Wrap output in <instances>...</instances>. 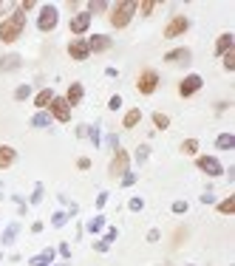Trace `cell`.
Segmentation results:
<instances>
[{
  "instance_id": "cell-1",
  "label": "cell",
  "mask_w": 235,
  "mask_h": 266,
  "mask_svg": "<svg viewBox=\"0 0 235 266\" xmlns=\"http://www.w3.org/2000/svg\"><path fill=\"white\" fill-rule=\"evenodd\" d=\"M23 29H26V12L15 9L6 20H0V40L3 43H15L17 37L23 34Z\"/></svg>"
},
{
  "instance_id": "cell-2",
  "label": "cell",
  "mask_w": 235,
  "mask_h": 266,
  "mask_svg": "<svg viewBox=\"0 0 235 266\" xmlns=\"http://www.w3.org/2000/svg\"><path fill=\"white\" fill-rule=\"evenodd\" d=\"M136 0H125V3H117L114 6V12H111V26L114 29H125L128 23H131V17L136 15Z\"/></svg>"
},
{
  "instance_id": "cell-3",
  "label": "cell",
  "mask_w": 235,
  "mask_h": 266,
  "mask_svg": "<svg viewBox=\"0 0 235 266\" xmlns=\"http://www.w3.org/2000/svg\"><path fill=\"white\" fill-rule=\"evenodd\" d=\"M57 23H60V15H57V6H43L40 9V17H37V29L40 32H51V29H57Z\"/></svg>"
},
{
  "instance_id": "cell-4",
  "label": "cell",
  "mask_w": 235,
  "mask_h": 266,
  "mask_svg": "<svg viewBox=\"0 0 235 266\" xmlns=\"http://www.w3.org/2000/svg\"><path fill=\"white\" fill-rule=\"evenodd\" d=\"M128 165H131V156L125 153L122 148L114 150V159H111V167H108V173L114 176V179H122L125 173H128Z\"/></svg>"
},
{
  "instance_id": "cell-5",
  "label": "cell",
  "mask_w": 235,
  "mask_h": 266,
  "mask_svg": "<svg viewBox=\"0 0 235 266\" xmlns=\"http://www.w3.org/2000/svg\"><path fill=\"white\" fill-rule=\"evenodd\" d=\"M49 114H51V119H57V122H68V119H71V105H68L63 97H54L51 105H49Z\"/></svg>"
},
{
  "instance_id": "cell-6",
  "label": "cell",
  "mask_w": 235,
  "mask_h": 266,
  "mask_svg": "<svg viewBox=\"0 0 235 266\" xmlns=\"http://www.w3.org/2000/svg\"><path fill=\"white\" fill-rule=\"evenodd\" d=\"M187 29H190V20H187L185 15H176V17L168 23V26H165V37H168V40H173V37L185 34Z\"/></svg>"
},
{
  "instance_id": "cell-7",
  "label": "cell",
  "mask_w": 235,
  "mask_h": 266,
  "mask_svg": "<svg viewBox=\"0 0 235 266\" xmlns=\"http://www.w3.org/2000/svg\"><path fill=\"white\" fill-rule=\"evenodd\" d=\"M156 85H159V74H156V71H142L139 80H136V88H139L142 94H153Z\"/></svg>"
},
{
  "instance_id": "cell-8",
  "label": "cell",
  "mask_w": 235,
  "mask_h": 266,
  "mask_svg": "<svg viewBox=\"0 0 235 266\" xmlns=\"http://www.w3.org/2000/svg\"><path fill=\"white\" fill-rule=\"evenodd\" d=\"M199 170L201 173H207V176H221L224 173V167H221V162L218 159H213V156H199Z\"/></svg>"
},
{
  "instance_id": "cell-9",
  "label": "cell",
  "mask_w": 235,
  "mask_h": 266,
  "mask_svg": "<svg viewBox=\"0 0 235 266\" xmlns=\"http://www.w3.org/2000/svg\"><path fill=\"white\" fill-rule=\"evenodd\" d=\"M201 77L199 74H190V77H185L182 80V85H179V94L182 97H190V94H196V91H201Z\"/></svg>"
},
{
  "instance_id": "cell-10",
  "label": "cell",
  "mask_w": 235,
  "mask_h": 266,
  "mask_svg": "<svg viewBox=\"0 0 235 266\" xmlns=\"http://www.w3.org/2000/svg\"><path fill=\"white\" fill-rule=\"evenodd\" d=\"M68 54H71L74 60H88V57H91L88 40H71V46H68Z\"/></svg>"
},
{
  "instance_id": "cell-11",
  "label": "cell",
  "mask_w": 235,
  "mask_h": 266,
  "mask_svg": "<svg viewBox=\"0 0 235 266\" xmlns=\"http://www.w3.org/2000/svg\"><path fill=\"white\" fill-rule=\"evenodd\" d=\"M91 20H94V17L88 15V12H80V15H74V17H71V32H74V34H83V32H88Z\"/></svg>"
},
{
  "instance_id": "cell-12",
  "label": "cell",
  "mask_w": 235,
  "mask_h": 266,
  "mask_svg": "<svg viewBox=\"0 0 235 266\" xmlns=\"http://www.w3.org/2000/svg\"><path fill=\"white\" fill-rule=\"evenodd\" d=\"M88 49L91 51H108L111 49V37H108V34H94V37L88 40Z\"/></svg>"
},
{
  "instance_id": "cell-13",
  "label": "cell",
  "mask_w": 235,
  "mask_h": 266,
  "mask_svg": "<svg viewBox=\"0 0 235 266\" xmlns=\"http://www.w3.org/2000/svg\"><path fill=\"white\" fill-rule=\"evenodd\" d=\"M190 60H193L190 49H176V51H168L165 54V63H190Z\"/></svg>"
},
{
  "instance_id": "cell-14",
  "label": "cell",
  "mask_w": 235,
  "mask_h": 266,
  "mask_svg": "<svg viewBox=\"0 0 235 266\" xmlns=\"http://www.w3.org/2000/svg\"><path fill=\"white\" fill-rule=\"evenodd\" d=\"M17 159L15 148H9V145H0V170H6V167H12Z\"/></svg>"
},
{
  "instance_id": "cell-15",
  "label": "cell",
  "mask_w": 235,
  "mask_h": 266,
  "mask_svg": "<svg viewBox=\"0 0 235 266\" xmlns=\"http://www.w3.org/2000/svg\"><path fill=\"white\" fill-rule=\"evenodd\" d=\"M20 63H23L20 54H6V57H0V74H3V71H17Z\"/></svg>"
},
{
  "instance_id": "cell-16",
  "label": "cell",
  "mask_w": 235,
  "mask_h": 266,
  "mask_svg": "<svg viewBox=\"0 0 235 266\" xmlns=\"http://www.w3.org/2000/svg\"><path fill=\"white\" fill-rule=\"evenodd\" d=\"M233 43H235V37L230 32H224L218 37V43H216V54H221V57H224L227 51H233Z\"/></svg>"
},
{
  "instance_id": "cell-17",
  "label": "cell",
  "mask_w": 235,
  "mask_h": 266,
  "mask_svg": "<svg viewBox=\"0 0 235 266\" xmlns=\"http://www.w3.org/2000/svg\"><path fill=\"white\" fill-rule=\"evenodd\" d=\"M83 85L80 83H74V85H68V97H66V102L68 105H71V108H74V105H80V102H83Z\"/></svg>"
},
{
  "instance_id": "cell-18",
  "label": "cell",
  "mask_w": 235,
  "mask_h": 266,
  "mask_svg": "<svg viewBox=\"0 0 235 266\" xmlns=\"http://www.w3.org/2000/svg\"><path fill=\"white\" fill-rule=\"evenodd\" d=\"M51 261H54V249H43L40 255H34L32 261H29V266H51Z\"/></svg>"
},
{
  "instance_id": "cell-19",
  "label": "cell",
  "mask_w": 235,
  "mask_h": 266,
  "mask_svg": "<svg viewBox=\"0 0 235 266\" xmlns=\"http://www.w3.org/2000/svg\"><path fill=\"white\" fill-rule=\"evenodd\" d=\"M139 122H142V111H139V108H134V111H128V114H125V119H122L125 131H131V128H136Z\"/></svg>"
},
{
  "instance_id": "cell-20",
  "label": "cell",
  "mask_w": 235,
  "mask_h": 266,
  "mask_svg": "<svg viewBox=\"0 0 235 266\" xmlns=\"http://www.w3.org/2000/svg\"><path fill=\"white\" fill-rule=\"evenodd\" d=\"M51 100H54V91H51V88H43V91L34 97V105H37V108H49Z\"/></svg>"
},
{
  "instance_id": "cell-21",
  "label": "cell",
  "mask_w": 235,
  "mask_h": 266,
  "mask_svg": "<svg viewBox=\"0 0 235 266\" xmlns=\"http://www.w3.org/2000/svg\"><path fill=\"white\" fill-rule=\"evenodd\" d=\"M17 233H20V221H12V224L3 230V244H15Z\"/></svg>"
},
{
  "instance_id": "cell-22",
  "label": "cell",
  "mask_w": 235,
  "mask_h": 266,
  "mask_svg": "<svg viewBox=\"0 0 235 266\" xmlns=\"http://www.w3.org/2000/svg\"><path fill=\"white\" fill-rule=\"evenodd\" d=\"M216 148L218 150H233L235 148V136L233 133H221L218 139H216Z\"/></svg>"
},
{
  "instance_id": "cell-23",
  "label": "cell",
  "mask_w": 235,
  "mask_h": 266,
  "mask_svg": "<svg viewBox=\"0 0 235 266\" xmlns=\"http://www.w3.org/2000/svg\"><path fill=\"white\" fill-rule=\"evenodd\" d=\"M32 125H34V128H49V125H51V114H46V111L34 114V116H32Z\"/></svg>"
},
{
  "instance_id": "cell-24",
  "label": "cell",
  "mask_w": 235,
  "mask_h": 266,
  "mask_svg": "<svg viewBox=\"0 0 235 266\" xmlns=\"http://www.w3.org/2000/svg\"><path fill=\"white\" fill-rule=\"evenodd\" d=\"M105 9H108V3H105V0H91V3H88V15H91V17L102 15Z\"/></svg>"
},
{
  "instance_id": "cell-25",
  "label": "cell",
  "mask_w": 235,
  "mask_h": 266,
  "mask_svg": "<svg viewBox=\"0 0 235 266\" xmlns=\"http://www.w3.org/2000/svg\"><path fill=\"white\" fill-rule=\"evenodd\" d=\"M218 213H224V216H230V213H235V196H230V199H224L218 204Z\"/></svg>"
},
{
  "instance_id": "cell-26",
  "label": "cell",
  "mask_w": 235,
  "mask_h": 266,
  "mask_svg": "<svg viewBox=\"0 0 235 266\" xmlns=\"http://www.w3.org/2000/svg\"><path fill=\"white\" fill-rule=\"evenodd\" d=\"M102 227H105V218H102V216H97V218H91V221H88V233H100Z\"/></svg>"
},
{
  "instance_id": "cell-27",
  "label": "cell",
  "mask_w": 235,
  "mask_h": 266,
  "mask_svg": "<svg viewBox=\"0 0 235 266\" xmlns=\"http://www.w3.org/2000/svg\"><path fill=\"white\" fill-rule=\"evenodd\" d=\"M153 125H156V128H159V131H168L170 119L165 116V114H153Z\"/></svg>"
},
{
  "instance_id": "cell-28",
  "label": "cell",
  "mask_w": 235,
  "mask_h": 266,
  "mask_svg": "<svg viewBox=\"0 0 235 266\" xmlns=\"http://www.w3.org/2000/svg\"><path fill=\"white\" fill-rule=\"evenodd\" d=\"M148 156H151V148H148V145H139V150H136V162H139V165H145V162H148Z\"/></svg>"
},
{
  "instance_id": "cell-29",
  "label": "cell",
  "mask_w": 235,
  "mask_h": 266,
  "mask_svg": "<svg viewBox=\"0 0 235 266\" xmlns=\"http://www.w3.org/2000/svg\"><path fill=\"white\" fill-rule=\"evenodd\" d=\"M136 9L142 12V17H148V15H153V9H156V3H153V0H145V3H139Z\"/></svg>"
},
{
  "instance_id": "cell-30",
  "label": "cell",
  "mask_w": 235,
  "mask_h": 266,
  "mask_svg": "<svg viewBox=\"0 0 235 266\" xmlns=\"http://www.w3.org/2000/svg\"><path fill=\"white\" fill-rule=\"evenodd\" d=\"M196 150H199V142H196V139H187L185 145H182V153H187V156L196 153Z\"/></svg>"
},
{
  "instance_id": "cell-31",
  "label": "cell",
  "mask_w": 235,
  "mask_h": 266,
  "mask_svg": "<svg viewBox=\"0 0 235 266\" xmlns=\"http://www.w3.org/2000/svg\"><path fill=\"white\" fill-rule=\"evenodd\" d=\"M224 68L227 71H235V51H227L224 54Z\"/></svg>"
},
{
  "instance_id": "cell-32",
  "label": "cell",
  "mask_w": 235,
  "mask_h": 266,
  "mask_svg": "<svg viewBox=\"0 0 235 266\" xmlns=\"http://www.w3.org/2000/svg\"><path fill=\"white\" fill-rule=\"evenodd\" d=\"M29 94H32V85H20V88L15 91V100H26Z\"/></svg>"
},
{
  "instance_id": "cell-33",
  "label": "cell",
  "mask_w": 235,
  "mask_h": 266,
  "mask_svg": "<svg viewBox=\"0 0 235 266\" xmlns=\"http://www.w3.org/2000/svg\"><path fill=\"white\" fill-rule=\"evenodd\" d=\"M66 221H68L66 213H54V216H51V224H54V227H63Z\"/></svg>"
},
{
  "instance_id": "cell-34",
  "label": "cell",
  "mask_w": 235,
  "mask_h": 266,
  "mask_svg": "<svg viewBox=\"0 0 235 266\" xmlns=\"http://www.w3.org/2000/svg\"><path fill=\"white\" fill-rule=\"evenodd\" d=\"M40 201H43V184H37L32 193V204H40Z\"/></svg>"
},
{
  "instance_id": "cell-35",
  "label": "cell",
  "mask_w": 235,
  "mask_h": 266,
  "mask_svg": "<svg viewBox=\"0 0 235 266\" xmlns=\"http://www.w3.org/2000/svg\"><path fill=\"white\" fill-rule=\"evenodd\" d=\"M88 139H91V142L100 148V128H88Z\"/></svg>"
},
{
  "instance_id": "cell-36",
  "label": "cell",
  "mask_w": 235,
  "mask_h": 266,
  "mask_svg": "<svg viewBox=\"0 0 235 266\" xmlns=\"http://www.w3.org/2000/svg\"><path fill=\"white\" fill-rule=\"evenodd\" d=\"M131 184H136V176L134 173H125L122 176V187H131Z\"/></svg>"
},
{
  "instance_id": "cell-37",
  "label": "cell",
  "mask_w": 235,
  "mask_h": 266,
  "mask_svg": "<svg viewBox=\"0 0 235 266\" xmlns=\"http://www.w3.org/2000/svg\"><path fill=\"white\" fill-rule=\"evenodd\" d=\"M108 108H111V111H119V108H122V97H111Z\"/></svg>"
},
{
  "instance_id": "cell-38",
  "label": "cell",
  "mask_w": 235,
  "mask_h": 266,
  "mask_svg": "<svg viewBox=\"0 0 235 266\" xmlns=\"http://www.w3.org/2000/svg\"><path fill=\"white\" fill-rule=\"evenodd\" d=\"M128 207H131L134 213H139V210L145 207V201H142V199H131V204H128Z\"/></svg>"
},
{
  "instance_id": "cell-39",
  "label": "cell",
  "mask_w": 235,
  "mask_h": 266,
  "mask_svg": "<svg viewBox=\"0 0 235 266\" xmlns=\"http://www.w3.org/2000/svg\"><path fill=\"white\" fill-rule=\"evenodd\" d=\"M173 213H179V216L187 213V201H176V204H173Z\"/></svg>"
},
{
  "instance_id": "cell-40",
  "label": "cell",
  "mask_w": 235,
  "mask_h": 266,
  "mask_svg": "<svg viewBox=\"0 0 235 266\" xmlns=\"http://www.w3.org/2000/svg\"><path fill=\"white\" fill-rule=\"evenodd\" d=\"M108 247H111V244H108V241H105V238H102V241H97V244H94V249H97V252H108Z\"/></svg>"
},
{
  "instance_id": "cell-41",
  "label": "cell",
  "mask_w": 235,
  "mask_h": 266,
  "mask_svg": "<svg viewBox=\"0 0 235 266\" xmlns=\"http://www.w3.org/2000/svg\"><path fill=\"white\" fill-rule=\"evenodd\" d=\"M108 148H114V150L119 148V139H117V133H111V136H108Z\"/></svg>"
},
{
  "instance_id": "cell-42",
  "label": "cell",
  "mask_w": 235,
  "mask_h": 266,
  "mask_svg": "<svg viewBox=\"0 0 235 266\" xmlns=\"http://www.w3.org/2000/svg\"><path fill=\"white\" fill-rule=\"evenodd\" d=\"M105 204H108V193H100L97 196V207H105Z\"/></svg>"
},
{
  "instance_id": "cell-43",
  "label": "cell",
  "mask_w": 235,
  "mask_h": 266,
  "mask_svg": "<svg viewBox=\"0 0 235 266\" xmlns=\"http://www.w3.org/2000/svg\"><path fill=\"white\" fill-rule=\"evenodd\" d=\"M77 167H80V170H88V167H91V159H85V156H83V159L77 162Z\"/></svg>"
},
{
  "instance_id": "cell-44",
  "label": "cell",
  "mask_w": 235,
  "mask_h": 266,
  "mask_svg": "<svg viewBox=\"0 0 235 266\" xmlns=\"http://www.w3.org/2000/svg\"><path fill=\"white\" fill-rule=\"evenodd\" d=\"M105 241H108V244H111V241H117V230H114V227L105 233Z\"/></svg>"
},
{
  "instance_id": "cell-45",
  "label": "cell",
  "mask_w": 235,
  "mask_h": 266,
  "mask_svg": "<svg viewBox=\"0 0 235 266\" xmlns=\"http://www.w3.org/2000/svg\"><path fill=\"white\" fill-rule=\"evenodd\" d=\"M60 255H63V258H68V255H71V247H68V244H60Z\"/></svg>"
},
{
  "instance_id": "cell-46",
  "label": "cell",
  "mask_w": 235,
  "mask_h": 266,
  "mask_svg": "<svg viewBox=\"0 0 235 266\" xmlns=\"http://www.w3.org/2000/svg\"><path fill=\"white\" fill-rule=\"evenodd\" d=\"M6 12H12V3H3L0 0V15H6Z\"/></svg>"
},
{
  "instance_id": "cell-47",
  "label": "cell",
  "mask_w": 235,
  "mask_h": 266,
  "mask_svg": "<svg viewBox=\"0 0 235 266\" xmlns=\"http://www.w3.org/2000/svg\"><path fill=\"white\" fill-rule=\"evenodd\" d=\"M77 136H83L85 139V136H88V125H80V128H77Z\"/></svg>"
},
{
  "instance_id": "cell-48",
  "label": "cell",
  "mask_w": 235,
  "mask_h": 266,
  "mask_svg": "<svg viewBox=\"0 0 235 266\" xmlns=\"http://www.w3.org/2000/svg\"><path fill=\"white\" fill-rule=\"evenodd\" d=\"M201 201H204V204H213L216 199H213V193H204V196H201Z\"/></svg>"
},
{
  "instance_id": "cell-49",
  "label": "cell",
  "mask_w": 235,
  "mask_h": 266,
  "mask_svg": "<svg viewBox=\"0 0 235 266\" xmlns=\"http://www.w3.org/2000/svg\"><path fill=\"white\" fill-rule=\"evenodd\" d=\"M148 241H159V230H151L148 233Z\"/></svg>"
},
{
  "instance_id": "cell-50",
  "label": "cell",
  "mask_w": 235,
  "mask_h": 266,
  "mask_svg": "<svg viewBox=\"0 0 235 266\" xmlns=\"http://www.w3.org/2000/svg\"><path fill=\"white\" fill-rule=\"evenodd\" d=\"M60 266H68V264H60Z\"/></svg>"
},
{
  "instance_id": "cell-51",
  "label": "cell",
  "mask_w": 235,
  "mask_h": 266,
  "mask_svg": "<svg viewBox=\"0 0 235 266\" xmlns=\"http://www.w3.org/2000/svg\"><path fill=\"white\" fill-rule=\"evenodd\" d=\"M0 261H3V255H0Z\"/></svg>"
}]
</instances>
